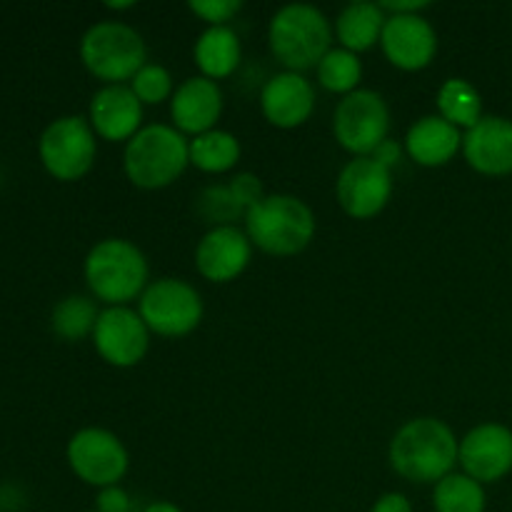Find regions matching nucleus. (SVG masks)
Returning a JSON list of instances; mask_svg holds the SVG:
<instances>
[{
  "mask_svg": "<svg viewBox=\"0 0 512 512\" xmlns=\"http://www.w3.org/2000/svg\"><path fill=\"white\" fill-rule=\"evenodd\" d=\"M463 155L483 175L512 173V120L488 115L463 135Z\"/></svg>",
  "mask_w": 512,
  "mask_h": 512,
  "instance_id": "obj_19",
  "label": "nucleus"
},
{
  "mask_svg": "<svg viewBox=\"0 0 512 512\" xmlns=\"http://www.w3.org/2000/svg\"><path fill=\"white\" fill-rule=\"evenodd\" d=\"M195 213L208 223L210 228H225L245 220V208L235 200L233 190L228 185H208L195 195Z\"/></svg>",
  "mask_w": 512,
  "mask_h": 512,
  "instance_id": "obj_28",
  "label": "nucleus"
},
{
  "mask_svg": "<svg viewBox=\"0 0 512 512\" xmlns=\"http://www.w3.org/2000/svg\"><path fill=\"white\" fill-rule=\"evenodd\" d=\"M245 233L253 248L275 258L303 253L315 235V215L295 195H265L245 215Z\"/></svg>",
  "mask_w": 512,
  "mask_h": 512,
  "instance_id": "obj_3",
  "label": "nucleus"
},
{
  "mask_svg": "<svg viewBox=\"0 0 512 512\" xmlns=\"http://www.w3.org/2000/svg\"><path fill=\"white\" fill-rule=\"evenodd\" d=\"M65 458L78 480L98 490L118 485L128 473L130 463L123 440L105 428L78 430L68 440Z\"/></svg>",
  "mask_w": 512,
  "mask_h": 512,
  "instance_id": "obj_10",
  "label": "nucleus"
},
{
  "mask_svg": "<svg viewBox=\"0 0 512 512\" xmlns=\"http://www.w3.org/2000/svg\"><path fill=\"white\" fill-rule=\"evenodd\" d=\"M105 8H110V10H130V8H135V3H105Z\"/></svg>",
  "mask_w": 512,
  "mask_h": 512,
  "instance_id": "obj_37",
  "label": "nucleus"
},
{
  "mask_svg": "<svg viewBox=\"0 0 512 512\" xmlns=\"http://www.w3.org/2000/svg\"><path fill=\"white\" fill-rule=\"evenodd\" d=\"M228 188L233 190L235 200H238V203L243 205L245 213H248V210L253 208V205H258L260 200L265 198L263 183H260L258 175H253V173L233 175V178H230V183H228Z\"/></svg>",
  "mask_w": 512,
  "mask_h": 512,
  "instance_id": "obj_31",
  "label": "nucleus"
},
{
  "mask_svg": "<svg viewBox=\"0 0 512 512\" xmlns=\"http://www.w3.org/2000/svg\"><path fill=\"white\" fill-rule=\"evenodd\" d=\"M98 318L100 310L93 298H88V295H68L50 313V328L65 343H80L88 335L93 338Z\"/></svg>",
  "mask_w": 512,
  "mask_h": 512,
  "instance_id": "obj_24",
  "label": "nucleus"
},
{
  "mask_svg": "<svg viewBox=\"0 0 512 512\" xmlns=\"http://www.w3.org/2000/svg\"><path fill=\"white\" fill-rule=\"evenodd\" d=\"M188 8L200 20H205L208 28H218V25H228L243 10V3L240 0H190Z\"/></svg>",
  "mask_w": 512,
  "mask_h": 512,
  "instance_id": "obj_30",
  "label": "nucleus"
},
{
  "mask_svg": "<svg viewBox=\"0 0 512 512\" xmlns=\"http://www.w3.org/2000/svg\"><path fill=\"white\" fill-rule=\"evenodd\" d=\"M385 20H388V15L380 10L378 3L358 0V3L345 5L335 20V35L340 40V48L355 55L370 50L383 38Z\"/></svg>",
  "mask_w": 512,
  "mask_h": 512,
  "instance_id": "obj_22",
  "label": "nucleus"
},
{
  "mask_svg": "<svg viewBox=\"0 0 512 512\" xmlns=\"http://www.w3.org/2000/svg\"><path fill=\"white\" fill-rule=\"evenodd\" d=\"M240 143L228 130H208L190 140V165L210 175L228 173L238 165Z\"/></svg>",
  "mask_w": 512,
  "mask_h": 512,
  "instance_id": "obj_23",
  "label": "nucleus"
},
{
  "mask_svg": "<svg viewBox=\"0 0 512 512\" xmlns=\"http://www.w3.org/2000/svg\"><path fill=\"white\" fill-rule=\"evenodd\" d=\"M95 510L98 512H128L130 510V495L125 493L120 485H110V488L98 490V498H95Z\"/></svg>",
  "mask_w": 512,
  "mask_h": 512,
  "instance_id": "obj_32",
  "label": "nucleus"
},
{
  "mask_svg": "<svg viewBox=\"0 0 512 512\" xmlns=\"http://www.w3.org/2000/svg\"><path fill=\"white\" fill-rule=\"evenodd\" d=\"M88 512H98V510H88Z\"/></svg>",
  "mask_w": 512,
  "mask_h": 512,
  "instance_id": "obj_38",
  "label": "nucleus"
},
{
  "mask_svg": "<svg viewBox=\"0 0 512 512\" xmlns=\"http://www.w3.org/2000/svg\"><path fill=\"white\" fill-rule=\"evenodd\" d=\"M370 158L378 160V163L385 165V168H388V170H393L395 165L400 163V158H403V148H400L398 140L388 138L383 145H380L378 150H375L373 155H370Z\"/></svg>",
  "mask_w": 512,
  "mask_h": 512,
  "instance_id": "obj_34",
  "label": "nucleus"
},
{
  "mask_svg": "<svg viewBox=\"0 0 512 512\" xmlns=\"http://www.w3.org/2000/svg\"><path fill=\"white\" fill-rule=\"evenodd\" d=\"M190 165V140L170 125H145L125 143L123 168L130 183L143 190L173 185Z\"/></svg>",
  "mask_w": 512,
  "mask_h": 512,
  "instance_id": "obj_4",
  "label": "nucleus"
},
{
  "mask_svg": "<svg viewBox=\"0 0 512 512\" xmlns=\"http://www.w3.org/2000/svg\"><path fill=\"white\" fill-rule=\"evenodd\" d=\"M145 512H183V510H180L178 505L165 503V500H158V503L148 505V508H145Z\"/></svg>",
  "mask_w": 512,
  "mask_h": 512,
  "instance_id": "obj_36",
  "label": "nucleus"
},
{
  "mask_svg": "<svg viewBox=\"0 0 512 512\" xmlns=\"http://www.w3.org/2000/svg\"><path fill=\"white\" fill-rule=\"evenodd\" d=\"M390 110L383 95L375 90L358 88L345 95L333 115V133L340 148L355 158H370L388 140Z\"/></svg>",
  "mask_w": 512,
  "mask_h": 512,
  "instance_id": "obj_9",
  "label": "nucleus"
},
{
  "mask_svg": "<svg viewBox=\"0 0 512 512\" xmlns=\"http://www.w3.org/2000/svg\"><path fill=\"white\" fill-rule=\"evenodd\" d=\"M85 283L95 300L108 308H125L148 288V260L125 238H105L93 245L83 265Z\"/></svg>",
  "mask_w": 512,
  "mask_h": 512,
  "instance_id": "obj_2",
  "label": "nucleus"
},
{
  "mask_svg": "<svg viewBox=\"0 0 512 512\" xmlns=\"http://www.w3.org/2000/svg\"><path fill=\"white\" fill-rule=\"evenodd\" d=\"M223 115V93L215 80L195 75L180 83L170 98V118L173 128L183 135H203L215 130Z\"/></svg>",
  "mask_w": 512,
  "mask_h": 512,
  "instance_id": "obj_18",
  "label": "nucleus"
},
{
  "mask_svg": "<svg viewBox=\"0 0 512 512\" xmlns=\"http://www.w3.org/2000/svg\"><path fill=\"white\" fill-rule=\"evenodd\" d=\"M438 110L440 118L448 120L455 128H470L483 120V100L480 93L463 78H448L438 90Z\"/></svg>",
  "mask_w": 512,
  "mask_h": 512,
  "instance_id": "obj_25",
  "label": "nucleus"
},
{
  "mask_svg": "<svg viewBox=\"0 0 512 512\" xmlns=\"http://www.w3.org/2000/svg\"><path fill=\"white\" fill-rule=\"evenodd\" d=\"M458 463L480 485L498 483L512 470V433L498 423L478 425L460 440Z\"/></svg>",
  "mask_w": 512,
  "mask_h": 512,
  "instance_id": "obj_13",
  "label": "nucleus"
},
{
  "mask_svg": "<svg viewBox=\"0 0 512 512\" xmlns=\"http://www.w3.org/2000/svg\"><path fill=\"white\" fill-rule=\"evenodd\" d=\"M260 110L265 120L280 130H293L308 123L315 110V90L303 73L273 75L260 93Z\"/></svg>",
  "mask_w": 512,
  "mask_h": 512,
  "instance_id": "obj_17",
  "label": "nucleus"
},
{
  "mask_svg": "<svg viewBox=\"0 0 512 512\" xmlns=\"http://www.w3.org/2000/svg\"><path fill=\"white\" fill-rule=\"evenodd\" d=\"M380 10H383L385 15H420V10L430 8L428 0H383V3H378Z\"/></svg>",
  "mask_w": 512,
  "mask_h": 512,
  "instance_id": "obj_33",
  "label": "nucleus"
},
{
  "mask_svg": "<svg viewBox=\"0 0 512 512\" xmlns=\"http://www.w3.org/2000/svg\"><path fill=\"white\" fill-rule=\"evenodd\" d=\"M193 58L203 78L215 80V83L223 78H230L238 70L240 58H243L238 33L233 28H228V25L203 30L198 43H195Z\"/></svg>",
  "mask_w": 512,
  "mask_h": 512,
  "instance_id": "obj_21",
  "label": "nucleus"
},
{
  "mask_svg": "<svg viewBox=\"0 0 512 512\" xmlns=\"http://www.w3.org/2000/svg\"><path fill=\"white\" fill-rule=\"evenodd\" d=\"M88 123L98 138L128 143L143 130V103L130 85H103L90 100Z\"/></svg>",
  "mask_w": 512,
  "mask_h": 512,
  "instance_id": "obj_16",
  "label": "nucleus"
},
{
  "mask_svg": "<svg viewBox=\"0 0 512 512\" xmlns=\"http://www.w3.org/2000/svg\"><path fill=\"white\" fill-rule=\"evenodd\" d=\"M93 345L100 358L113 368H135L148 355L150 330L140 313L125 308L100 310L93 330Z\"/></svg>",
  "mask_w": 512,
  "mask_h": 512,
  "instance_id": "obj_12",
  "label": "nucleus"
},
{
  "mask_svg": "<svg viewBox=\"0 0 512 512\" xmlns=\"http://www.w3.org/2000/svg\"><path fill=\"white\" fill-rule=\"evenodd\" d=\"M253 258V243L238 225L210 228L195 248V268L210 283L240 278Z\"/></svg>",
  "mask_w": 512,
  "mask_h": 512,
  "instance_id": "obj_15",
  "label": "nucleus"
},
{
  "mask_svg": "<svg viewBox=\"0 0 512 512\" xmlns=\"http://www.w3.org/2000/svg\"><path fill=\"white\" fill-rule=\"evenodd\" d=\"M460 443L453 430L438 418H415L395 433L390 465L408 483L438 485L453 473Z\"/></svg>",
  "mask_w": 512,
  "mask_h": 512,
  "instance_id": "obj_1",
  "label": "nucleus"
},
{
  "mask_svg": "<svg viewBox=\"0 0 512 512\" xmlns=\"http://www.w3.org/2000/svg\"><path fill=\"white\" fill-rule=\"evenodd\" d=\"M363 80V63L345 48H330L318 63V83L335 95H350Z\"/></svg>",
  "mask_w": 512,
  "mask_h": 512,
  "instance_id": "obj_27",
  "label": "nucleus"
},
{
  "mask_svg": "<svg viewBox=\"0 0 512 512\" xmlns=\"http://www.w3.org/2000/svg\"><path fill=\"white\" fill-rule=\"evenodd\" d=\"M405 150L423 168H440L463 150V133L440 115H425L405 135Z\"/></svg>",
  "mask_w": 512,
  "mask_h": 512,
  "instance_id": "obj_20",
  "label": "nucleus"
},
{
  "mask_svg": "<svg viewBox=\"0 0 512 512\" xmlns=\"http://www.w3.org/2000/svg\"><path fill=\"white\" fill-rule=\"evenodd\" d=\"M330 40H333L330 20L313 5H285L270 20V50L275 60L290 73L318 68L320 60L330 50Z\"/></svg>",
  "mask_w": 512,
  "mask_h": 512,
  "instance_id": "obj_5",
  "label": "nucleus"
},
{
  "mask_svg": "<svg viewBox=\"0 0 512 512\" xmlns=\"http://www.w3.org/2000/svg\"><path fill=\"white\" fill-rule=\"evenodd\" d=\"M130 90L135 93V98L143 105H160L165 100L173 98V75L163 68V65L145 63L138 70L133 80H130Z\"/></svg>",
  "mask_w": 512,
  "mask_h": 512,
  "instance_id": "obj_29",
  "label": "nucleus"
},
{
  "mask_svg": "<svg viewBox=\"0 0 512 512\" xmlns=\"http://www.w3.org/2000/svg\"><path fill=\"white\" fill-rule=\"evenodd\" d=\"M340 208L355 220H370L385 210L393 198V170L373 158H353L338 175Z\"/></svg>",
  "mask_w": 512,
  "mask_h": 512,
  "instance_id": "obj_11",
  "label": "nucleus"
},
{
  "mask_svg": "<svg viewBox=\"0 0 512 512\" xmlns=\"http://www.w3.org/2000/svg\"><path fill=\"white\" fill-rule=\"evenodd\" d=\"M380 45L390 65L415 73L433 63L438 53V35L423 15H388Z\"/></svg>",
  "mask_w": 512,
  "mask_h": 512,
  "instance_id": "obj_14",
  "label": "nucleus"
},
{
  "mask_svg": "<svg viewBox=\"0 0 512 512\" xmlns=\"http://www.w3.org/2000/svg\"><path fill=\"white\" fill-rule=\"evenodd\" d=\"M370 512H413V505L403 493H385L375 500Z\"/></svg>",
  "mask_w": 512,
  "mask_h": 512,
  "instance_id": "obj_35",
  "label": "nucleus"
},
{
  "mask_svg": "<svg viewBox=\"0 0 512 512\" xmlns=\"http://www.w3.org/2000/svg\"><path fill=\"white\" fill-rule=\"evenodd\" d=\"M80 60L105 85H125L148 60L143 38L125 23H95L80 38Z\"/></svg>",
  "mask_w": 512,
  "mask_h": 512,
  "instance_id": "obj_6",
  "label": "nucleus"
},
{
  "mask_svg": "<svg viewBox=\"0 0 512 512\" xmlns=\"http://www.w3.org/2000/svg\"><path fill=\"white\" fill-rule=\"evenodd\" d=\"M435 512H485V490L465 473H450L435 485Z\"/></svg>",
  "mask_w": 512,
  "mask_h": 512,
  "instance_id": "obj_26",
  "label": "nucleus"
},
{
  "mask_svg": "<svg viewBox=\"0 0 512 512\" xmlns=\"http://www.w3.org/2000/svg\"><path fill=\"white\" fill-rule=\"evenodd\" d=\"M138 313L150 333L160 338H185L203 320V298L185 280L160 278L140 295Z\"/></svg>",
  "mask_w": 512,
  "mask_h": 512,
  "instance_id": "obj_8",
  "label": "nucleus"
},
{
  "mask_svg": "<svg viewBox=\"0 0 512 512\" xmlns=\"http://www.w3.org/2000/svg\"><path fill=\"white\" fill-rule=\"evenodd\" d=\"M98 143L83 115H63L45 125L38 138L40 165L50 178L60 183H75L93 170Z\"/></svg>",
  "mask_w": 512,
  "mask_h": 512,
  "instance_id": "obj_7",
  "label": "nucleus"
}]
</instances>
